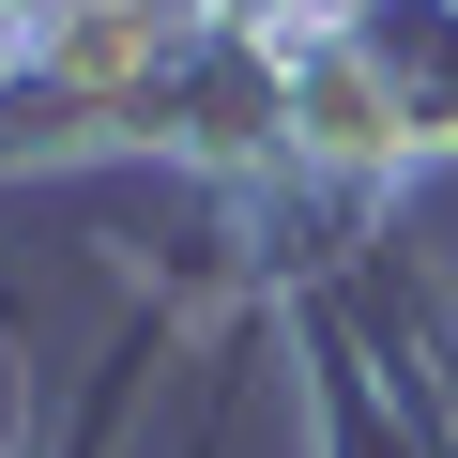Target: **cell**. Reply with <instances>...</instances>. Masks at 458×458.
I'll return each instance as SVG.
<instances>
[{
    "label": "cell",
    "instance_id": "6da1fadb",
    "mask_svg": "<svg viewBox=\"0 0 458 458\" xmlns=\"http://www.w3.org/2000/svg\"><path fill=\"white\" fill-rule=\"evenodd\" d=\"M336 31L367 47V77H382V107H397L412 168L458 153V0H336Z\"/></svg>",
    "mask_w": 458,
    "mask_h": 458
},
{
    "label": "cell",
    "instance_id": "7a4b0ae2",
    "mask_svg": "<svg viewBox=\"0 0 458 458\" xmlns=\"http://www.w3.org/2000/svg\"><path fill=\"white\" fill-rule=\"evenodd\" d=\"M183 306L153 291L123 336H107V367H92V397H77V428H62V458H107V428H123V397H138V367H153V336H168ZM0 458H16V367H0Z\"/></svg>",
    "mask_w": 458,
    "mask_h": 458
}]
</instances>
